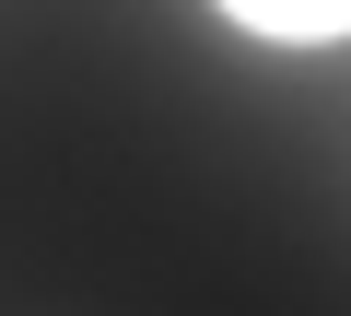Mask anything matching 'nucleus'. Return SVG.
<instances>
[{"label": "nucleus", "instance_id": "nucleus-1", "mask_svg": "<svg viewBox=\"0 0 351 316\" xmlns=\"http://www.w3.org/2000/svg\"><path fill=\"white\" fill-rule=\"evenodd\" d=\"M211 12L258 47H339L351 36V0H211Z\"/></svg>", "mask_w": 351, "mask_h": 316}]
</instances>
